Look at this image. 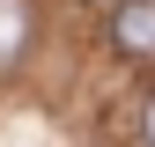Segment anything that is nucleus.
I'll use <instances>...</instances> for the list:
<instances>
[{
    "mask_svg": "<svg viewBox=\"0 0 155 147\" xmlns=\"http://www.w3.org/2000/svg\"><path fill=\"white\" fill-rule=\"evenodd\" d=\"M111 37L126 59H155V0H118L111 8Z\"/></svg>",
    "mask_w": 155,
    "mask_h": 147,
    "instance_id": "1",
    "label": "nucleus"
},
{
    "mask_svg": "<svg viewBox=\"0 0 155 147\" xmlns=\"http://www.w3.org/2000/svg\"><path fill=\"white\" fill-rule=\"evenodd\" d=\"M30 0H0V66H15V59H22V52H30Z\"/></svg>",
    "mask_w": 155,
    "mask_h": 147,
    "instance_id": "2",
    "label": "nucleus"
},
{
    "mask_svg": "<svg viewBox=\"0 0 155 147\" xmlns=\"http://www.w3.org/2000/svg\"><path fill=\"white\" fill-rule=\"evenodd\" d=\"M140 140L155 147V96H148V110H140Z\"/></svg>",
    "mask_w": 155,
    "mask_h": 147,
    "instance_id": "3",
    "label": "nucleus"
}]
</instances>
